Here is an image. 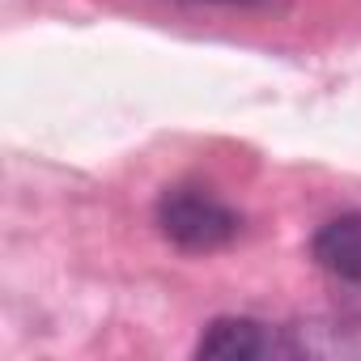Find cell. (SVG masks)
<instances>
[{"instance_id":"cell-1","label":"cell","mask_w":361,"mask_h":361,"mask_svg":"<svg viewBox=\"0 0 361 361\" xmlns=\"http://www.w3.org/2000/svg\"><path fill=\"white\" fill-rule=\"evenodd\" d=\"M157 230L178 247V251H221L238 238L243 217L221 204L217 196L200 192V188H170L157 200Z\"/></svg>"},{"instance_id":"cell-2","label":"cell","mask_w":361,"mask_h":361,"mask_svg":"<svg viewBox=\"0 0 361 361\" xmlns=\"http://www.w3.org/2000/svg\"><path fill=\"white\" fill-rule=\"evenodd\" d=\"M293 353L298 348L259 319H213L196 344V357H209V361H272Z\"/></svg>"},{"instance_id":"cell-3","label":"cell","mask_w":361,"mask_h":361,"mask_svg":"<svg viewBox=\"0 0 361 361\" xmlns=\"http://www.w3.org/2000/svg\"><path fill=\"white\" fill-rule=\"evenodd\" d=\"M310 255L323 272H331L336 281H348V285H361V213H344L336 221H327L314 243H310Z\"/></svg>"},{"instance_id":"cell-4","label":"cell","mask_w":361,"mask_h":361,"mask_svg":"<svg viewBox=\"0 0 361 361\" xmlns=\"http://www.w3.org/2000/svg\"><path fill=\"white\" fill-rule=\"evenodd\" d=\"M200 5H276V0H200Z\"/></svg>"}]
</instances>
